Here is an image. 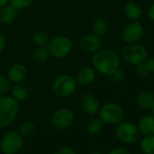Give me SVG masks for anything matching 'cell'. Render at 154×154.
Wrapping results in <instances>:
<instances>
[{
  "label": "cell",
  "mask_w": 154,
  "mask_h": 154,
  "mask_svg": "<svg viewBox=\"0 0 154 154\" xmlns=\"http://www.w3.org/2000/svg\"><path fill=\"white\" fill-rule=\"evenodd\" d=\"M144 35V28L138 21H131L128 23L122 30L121 37L126 44L139 43Z\"/></svg>",
  "instance_id": "10"
},
{
  "label": "cell",
  "mask_w": 154,
  "mask_h": 154,
  "mask_svg": "<svg viewBox=\"0 0 154 154\" xmlns=\"http://www.w3.org/2000/svg\"><path fill=\"white\" fill-rule=\"evenodd\" d=\"M28 95H29V89L26 85L22 83L17 84L12 89V97L18 103L25 101L28 97Z\"/></svg>",
  "instance_id": "19"
},
{
  "label": "cell",
  "mask_w": 154,
  "mask_h": 154,
  "mask_svg": "<svg viewBox=\"0 0 154 154\" xmlns=\"http://www.w3.org/2000/svg\"><path fill=\"white\" fill-rule=\"evenodd\" d=\"M141 8L135 2H129L124 7V15L131 21H137L141 17Z\"/></svg>",
  "instance_id": "18"
},
{
  "label": "cell",
  "mask_w": 154,
  "mask_h": 154,
  "mask_svg": "<svg viewBox=\"0 0 154 154\" xmlns=\"http://www.w3.org/2000/svg\"><path fill=\"white\" fill-rule=\"evenodd\" d=\"M103 122L100 118H93L86 124V131L90 135H97L103 129Z\"/></svg>",
  "instance_id": "20"
},
{
  "label": "cell",
  "mask_w": 154,
  "mask_h": 154,
  "mask_svg": "<svg viewBox=\"0 0 154 154\" xmlns=\"http://www.w3.org/2000/svg\"><path fill=\"white\" fill-rule=\"evenodd\" d=\"M6 44H7V41H6V38L3 35L0 34V53H2L6 47Z\"/></svg>",
  "instance_id": "34"
},
{
  "label": "cell",
  "mask_w": 154,
  "mask_h": 154,
  "mask_svg": "<svg viewBox=\"0 0 154 154\" xmlns=\"http://www.w3.org/2000/svg\"><path fill=\"white\" fill-rule=\"evenodd\" d=\"M79 47L85 53L94 54L99 49H101L103 45L102 36L97 35L96 34H87L81 37L79 40Z\"/></svg>",
  "instance_id": "11"
},
{
  "label": "cell",
  "mask_w": 154,
  "mask_h": 154,
  "mask_svg": "<svg viewBox=\"0 0 154 154\" xmlns=\"http://www.w3.org/2000/svg\"><path fill=\"white\" fill-rule=\"evenodd\" d=\"M140 154H143V153H140Z\"/></svg>",
  "instance_id": "38"
},
{
  "label": "cell",
  "mask_w": 154,
  "mask_h": 154,
  "mask_svg": "<svg viewBox=\"0 0 154 154\" xmlns=\"http://www.w3.org/2000/svg\"><path fill=\"white\" fill-rule=\"evenodd\" d=\"M35 131V124L32 121H25L19 125L18 132L24 137H29Z\"/></svg>",
  "instance_id": "23"
},
{
  "label": "cell",
  "mask_w": 154,
  "mask_h": 154,
  "mask_svg": "<svg viewBox=\"0 0 154 154\" xmlns=\"http://www.w3.org/2000/svg\"><path fill=\"white\" fill-rule=\"evenodd\" d=\"M33 56L35 61L38 63L46 62L49 57V53L47 51L46 46H37V48L34 51Z\"/></svg>",
  "instance_id": "25"
},
{
  "label": "cell",
  "mask_w": 154,
  "mask_h": 154,
  "mask_svg": "<svg viewBox=\"0 0 154 154\" xmlns=\"http://www.w3.org/2000/svg\"><path fill=\"white\" fill-rule=\"evenodd\" d=\"M80 105L83 112L90 116H94L99 112L100 103L98 98L93 94H85L82 96L80 101Z\"/></svg>",
  "instance_id": "12"
},
{
  "label": "cell",
  "mask_w": 154,
  "mask_h": 154,
  "mask_svg": "<svg viewBox=\"0 0 154 154\" xmlns=\"http://www.w3.org/2000/svg\"><path fill=\"white\" fill-rule=\"evenodd\" d=\"M49 40V36L45 31H36L33 35V42L37 46H46Z\"/></svg>",
  "instance_id": "24"
},
{
  "label": "cell",
  "mask_w": 154,
  "mask_h": 154,
  "mask_svg": "<svg viewBox=\"0 0 154 154\" xmlns=\"http://www.w3.org/2000/svg\"><path fill=\"white\" fill-rule=\"evenodd\" d=\"M145 63H147L150 72H154V56H151V57H149L146 59Z\"/></svg>",
  "instance_id": "32"
},
{
  "label": "cell",
  "mask_w": 154,
  "mask_h": 154,
  "mask_svg": "<svg viewBox=\"0 0 154 154\" xmlns=\"http://www.w3.org/2000/svg\"><path fill=\"white\" fill-rule=\"evenodd\" d=\"M11 86V82L8 77L3 74H0V94H7Z\"/></svg>",
  "instance_id": "27"
},
{
  "label": "cell",
  "mask_w": 154,
  "mask_h": 154,
  "mask_svg": "<svg viewBox=\"0 0 154 154\" xmlns=\"http://www.w3.org/2000/svg\"><path fill=\"white\" fill-rule=\"evenodd\" d=\"M96 78V71L93 67L85 66L79 70L75 77L76 82L80 85H88L94 82Z\"/></svg>",
  "instance_id": "14"
},
{
  "label": "cell",
  "mask_w": 154,
  "mask_h": 154,
  "mask_svg": "<svg viewBox=\"0 0 154 154\" xmlns=\"http://www.w3.org/2000/svg\"><path fill=\"white\" fill-rule=\"evenodd\" d=\"M141 153L154 154V135L144 136L140 143Z\"/></svg>",
  "instance_id": "21"
},
{
  "label": "cell",
  "mask_w": 154,
  "mask_h": 154,
  "mask_svg": "<svg viewBox=\"0 0 154 154\" xmlns=\"http://www.w3.org/2000/svg\"><path fill=\"white\" fill-rule=\"evenodd\" d=\"M113 78L116 80V81H123L124 79H125V77H126V73H125V72L122 70V69H121L120 67L112 73V75Z\"/></svg>",
  "instance_id": "29"
},
{
  "label": "cell",
  "mask_w": 154,
  "mask_h": 154,
  "mask_svg": "<svg viewBox=\"0 0 154 154\" xmlns=\"http://www.w3.org/2000/svg\"><path fill=\"white\" fill-rule=\"evenodd\" d=\"M33 2L34 0H9V5L15 8L17 10H20L30 7Z\"/></svg>",
  "instance_id": "26"
},
{
  "label": "cell",
  "mask_w": 154,
  "mask_h": 154,
  "mask_svg": "<svg viewBox=\"0 0 154 154\" xmlns=\"http://www.w3.org/2000/svg\"><path fill=\"white\" fill-rule=\"evenodd\" d=\"M19 103L12 96H0V128L9 126L17 117Z\"/></svg>",
  "instance_id": "2"
},
{
  "label": "cell",
  "mask_w": 154,
  "mask_h": 154,
  "mask_svg": "<svg viewBox=\"0 0 154 154\" xmlns=\"http://www.w3.org/2000/svg\"><path fill=\"white\" fill-rule=\"evenodd\" d=\"M147 16L149 17V18L152 22H154V3L148 8Z\"/></svg>",
  "instance_id": "33"
},
{
  "label": "cell",
  "mask_w": 154,
  "mask_h": 154,
  "mask_svg": "<svg viewBox=\"0 0 154 154\" xmlns=\"http://www.w3.org/2000/svg\"><path fill=\"white\" fill-rule=\"evenodd\" d=\"M136 72L140 78H147V77L149 76V74L151 73L145 62L140 63L136 65Z\"/></svg>",
  "instance_id": "28"
},
{
  "label": "cell",
  "mask_w": 154,
  "mask_h": 154,
  "mask_svg": "<svg viewBox=\"0 0 154 154\" xmlns=\"http://www.w3.org/2000/svg\"><path fill=\"white\" fill-rule=\"evenodd\" d=\"M76 79L70 74H61L57 76L52 83V91L54 95L60 98L72 96L77 90Z\"/></svg>",
  "instance_id": "3"
},
{
  "label": "cell",
  "mask_w": 154,
  "mask_h": 154,
  "mask_svg": "<svg viewBox=\"0 0 154 154\" xmlns=\"http://www.w3.org/2000/svg\"><path fill=\"white\" fill-rule=\"evenodd\" d=\"M108 22L104 18H97L94 21L93 24V30L94 34H96L99 36H103L107 34L108 32Z\"/></svg>",
  "instance_id": "22"
},
{
  "label": "cell",
  "mask_w": 154,
  "mask_h": 154,
  "mask_svg": "<svg viewBox=\"0 0 154 154\" xmlns=\"http://www.w3.org/2000/svg\"><path fill=\"white\" fill-rule=\"evenodd\" d=\"M8 3H9V0H0V8H2L5 6L8 5Z\"/></svg>",
  "instance_id": "35"
},
{
  "label": "cell",
  "mask_w": 154,
  "mask_h": 154,
  "mask_svg": "<svg viewBox=\"0 0 154 154\" xmlns=\"http://www.w3.org/2000/svg\"><path fill=\"white\" fill-rule=\"evenodd\" d=\"M115 133L118 140L125 144L135 143L139 140L140 134L138 126L135 123L128 121H122L120 123H118Z\"/></svg>",
  "instance_id": "8"
},
{
  "label": "cell",
  "mask_w": 154,
  "mask_h": 154,
  "mask_svg": "<svg viewBox=\"0 0 154 154\" xmlns=\"http://www.w3.org/2000/svg\"><path fill=\"white\" fill-rule=\"evenodd\" d=\"M54 154H76V152L72 147L63 146V147H61L60 149H58L54 152Z\"/></svg>",
  "instance_id": "30"
},
{
  "label": "cell",
  "mask_w": 154,
  "mask_h": 154,
  "mask_svg": "<svg viewBox=\"0 0 154 154\" xmlns=\"http://www.w3.org/2000/svg\"><path fill=\"white\" fill-rule=\"evenodd\" d=\"M99 117L105 124L116 125L123 120L124 110L117 103L110 102L100 107Z\"/></svg>",
  "instance_id": "5"
},
{
  "label": "cell",
  "mask_w": 154,
  "mask_h": 154,
  "mask_svg": "<svg viewBox=\"0 0 154 154\" xmlns=\"http://www.w3.org/2000/svg\"><path fill=\"white\" fill-rule=\"evenodd\" d=\"M46 48L49 55L56 59H63L71 54L72 50V43L69 37L58 35L49 40Z\"/></svg>",
  "instance_id": "4"
},
{
  "label": "cell",
  "mask_w": 154,
  "mask_h": 154,
  "mask_svg": "<svg viewBox=\"0 0 154 154\" xmlns=\"http://www.w3.org/2000/svg\"><path fill=\"white\" fill-rule=\"evenodd\" d=\"M154 99V94L149 91H140L136 96V103L139 107L144 110H149Z\"/></svg>",
  "instance_id": "17"
},
{
  "label": "cell",
  "mask_w": 154,
  "mask_h": 154,
  "mask_svg": "<svg viewBox=\"0 0 154 154\" xmlns=\"http://www.w3.org/2000/svg\"><path fill=\"white\" fill-rule=\"evenodd\" d=\"M92 63L95 71L103 75L112 76L120 66V58L115 51L109 48H101L94 53Z\"/></svg>",
  "instance_id": "1"
},
{
  "label": "cell",
  "mask_w": 154,
  "mask_h": 154,
  "mask_svg": "<svg viewBox=\"0 0 154 154\" xmlns=\"http://www.w3.org/2000/svg\"><path fill=\"white\" fill-rule=\"evenodd\" d=\"M137 126L140 131V133L143 136L154 135V115H144L140 119Z\"/></svg>",
  "instance_id": "15"
},
{
  "label": "cell",
  "mask_w": 154,
  "mask_h": 154,
  "mask_svg": "<svg viewBox=\"0 0 154 154\" xmlns=\"http://www.w3.org/2000/svg\"><path fill=\"white\" fill-rule=\"evenodd\" d=\"M23 147V136L16 131H8L0 140V149L4 154H17Z\"/></svg>",
  "instance_id": "6"
},
{
  "label": "cell",
  "mask_w": 154,
  "mask_h": 154,
  "mask_svg": "<svg viewBox=\"0 0 154 154\" xmlns=\"http://www.w3.org/2000/svg\"><path fill=\"white\" fill-rule=\"evenodd\" d=\"M17 17V10L11 5L0 8V23L4 26L11 25Z\"/></svg>",
  "instance_id": "16"
},
{
  "label": "cell",
  "mask_w": 154,
  "mask_h": 154,
  "mask_svg": "<svg viewBox=\"0 0 154 154\" xmlns=\"http://www.w3.org/2000/svg\"><path fill=\"white\" fill-rule=\"evenodd\" d=\"M149 110H151V112H152V114L154 115V99H153V102H152V104H151Z\"/></svg>",
  "instance_id": "36"
},
{
  "label": "cell",
  "mask_w": 154,
  "mask_h": 154,
  "mask_svg": "<svg viewBox=\"0 0 154 154\" xmlns=\"http://www.w3.org/2000/svg\"><path fill=\"white\" fill-rule=\"evenodd\" d=\"M74 113L69 108H60L56 110L51 118V123L56 130L64 131L70 128L74 122Z\"/></svg>",
  "instance_id": "9"
},
{
  "label": "cell",
  "mask_w": 154,
  "mask_h": 154,
  "mask_svg": "<svg viewBox=\"0 0 154 154\" xmlns=\"http://www.w3.org/2000/svg\"><path fill=\"white\" fill-rule=\"evenodd\" d=\"M27 76V68L23 63H14L8 72V77L10 82L18 84L22 83Z\"/></svg>",
  "instance_id": "13"
},
{
  "label": "cell",
  "mask_w": 154,
  "mask_h": 154,
  "mask_svg": "<svg viewBox=\"0 0 154 154\" xmlns=\"http://www.w3.org/2000/svg\"><path fill=\"white\" fill-rule=\"evenodd\" d=\"M122 58L130 64L137 65L143 63L148 58L146 48L138 43L130 44L123 47L122 51Z\"/></svg>",
  "instance_id": "7"
},
{
  "label": "cell",
  "mask_w": 154,
  "mask_h": 154,
  "mask_svg": "<svg viewBox=\"0 0 154 154\" xmlns=\"http://www.w3.org/2000/svg\"><path fill=\"white\" fill-rule=\"evenodd\" d=\"M90 154H103V153L102 152H99V151H93Z\"/></svg>",
  "instance_id": "37"
},
{
  "label": "cell",
  "mask_w": 154,
  "mask_h": 154,
  "mask_svg": "<svg viewBox=\"0 0 154 154\" xmlns=\"http://www.w3.org/2000/svg\"><path fill=\"white\" fill-rule=\"evenodd\" d=\"M107 154H130L129 151L122 147H117L112 149H111Z\"/></svg>",
  "instance_id": "31"
}]
</instances>
